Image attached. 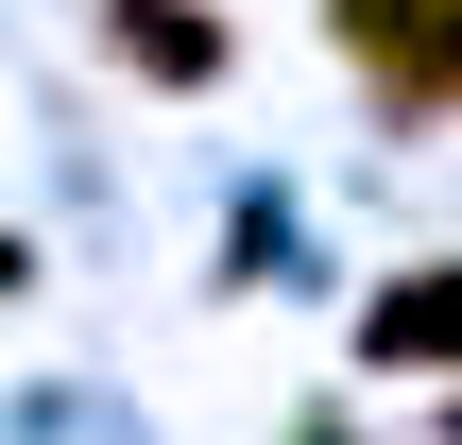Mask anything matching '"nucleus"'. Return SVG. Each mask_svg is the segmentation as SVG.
<instances>
[{
  "label": "nucleus",
  "instance_id": "obj_1",
  "mask_svg": "<svg viewBox=\"0 0 462 445\" xmlns=\"http://www.w3.org/2000/svg\"><path fill=\"white\" fill-rule=\"evenodd\" d=\"M326 51L360 69L377 120H462V0H326Z\"/></svg>",
  "mask_w": 462,
  "mask_h": 445
},
{
  "label": "nucleus",
  "instance_id": "obj_2",
  "mask_svg": "<svg viewBox=\"0 0 462 445\" xmlns=\"http://www.w3.org/2000/svg\"><path fill=\"white\" fill-rule=\"evenodd\" d=\"M103 69H137V86H223L240 34H223L206 0H103Z\"/></svg>",
  "mask_w": 462,
  "mask_h": 445
},
{
  "label": "nucleus",
  "instance_id": "obj_3",
  "mask_svg": "<svg viewBox=\"0 0 462 445\" xmlns=\"http://www.w3.org/2000/svg\"><path fill=\"white\" fill-rule=\"evenodd\" d=\"M360 360H377V377H462V257L394 274V292L360 309Z\"/></svg>",
  "mask_w": 462,
  "mask_h": 445
},
{
  "label": "nucleus",
  "instance_id": "obj_4",
  "mask_svg": "<svg viewBox=\"0 0 462 445\" xmlns=\"http://www.w3.org/2000/svg\"><path fill=\"white\" fill-rule=\"evenodd\" d=\"M17 292H34V240H0V309H17Z\"/></svg>",
  "mask_w": 462,
  "mask_h": 445
},
{
  "label": "nucleus",
  "instance_id": "obj_5",
  "mask_svg": "<svg viewBox=\"0 0 462 445\" xmlns=\"http://www.w3.org/2000/svg\"><path fill=\"white\" fill-rule=\"evenodd\" d=\"M446 445H462V412H446Z\"/></svg>",
  "mask_w": 462,
  "mask_h": 445
}]
</instances>
